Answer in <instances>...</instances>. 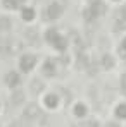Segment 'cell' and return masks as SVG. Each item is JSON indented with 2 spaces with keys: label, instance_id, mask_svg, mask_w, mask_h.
<instances>
[{
  "label": "cell",
  "instance_id": "obj_1",
  "mask_svg": "<svg viewBox=\"0 0 126 127\" xmlns=\"http://www.w3.org/2000/svg\"><path fill=\"white\" fill-rule=\"evenodd\" d=\"M35 62H36V59H35L33 55L26 53V55H22V57H21V69L24 70V72H29V70L33 69Z\"/></svg>",
  "mask_w": 126,
  "mask_h": 127
},
{
  "label": "cell",
  "instance_id": "obj_2",
  "mask_svg": "<svg viewBox=\"0 0 126 127\" xmlns=\"http://www.w3.org/2000/svg\"><path fill=\"white\" fill-rule=\"evenodd\" d=\"M24 117L26 119H36V117H40V108H38V105H35V103L26 105V108H24Z\"/></svg>",
  "mask_w": 126,
  "mask_h": 127
},
{
  "label": "cell",
  "instance_id": "obj_3",
  "mask_svg": "<svg viewBox=\"0 0 126 127\" xmlns=\"http://www.w3.org/2000/svg\"><path fill=\"white\" fill-rule=\"evenodd\" d=\"M61 14H62V7H61L59 3H50V5H48L47 16H48L50 19H57V17H61Z\"/></svg>",
  "mask_w": 126,
  "mask_h": 127
},
{
  "label": "cell",
  "instance_id": "obj_4",
  "mask_svg": "<svg viewBox=\"0 0 126 127\" xmlns=\"http://www.w3.org/2000/svg\"><path fill=\"white\" fill-rule=\"evenodd\" d=\"M19 81H21V79H19V76H17L16 72H9V74L5 76V83L10 86V88H16V86L19 84Z\"/></svg>",
  "mask_w": 126,
  "mask_h": 127
},
{
  "label": "cell",
  "instance_id": "obj_5",
  "mask_svg": "<svg viewBox=\"0 0 126 127\" xmlns=\"http://www.w3.org/2000/svg\"><path fill=\"white\" fill-rule=\"evenodd\" d=\"M10 101H12V105H21L22 101H24V93H22L21 89H16V91H12Z\"/></svg>",
  "mask_w": 126,
  "mask_h": 127
},
{
  "label": "cell",
  "instance_id": "obj_6",
  "mask_svg": "<svg viewBox=\"0 0 126 127\" xmlns=\"http://www.w3.org/2000/svg\"><path fill=\"white\" fill-rule=\"evenodd\" d=\"M90 9H92V12L95 14V17H97V16H102L105 12V7H104L102 2H93V5H92Z\"/></svg>",
  "mask_w": 126,
  "mask_h": 127
},
{
  "label": "cell",
  "instance_id": "obj_7",
  "mask_svg": "<svg viewBox=\"0 0 126 127\" xmlns=\"http://www.w3.org/2000/svg\"><path fill=\"white\" fill-rule=\"evenodd\" d=\"M12 26V22L9 17H0V31H9Z\"/></svg>",
  "mask_w": 126,
  "mask_h": 127
},
{
  "label": "cell",
  "instance_id": "obj_8",
  "mask_svg": "<svg viewBox=\"0 0 126 127\" xmlns=\"http://www.w3.org/2000/svg\"><path fill=\"white\" fill-rule=\"evenodd\" d=\"M0 53H2V55H10V53H12L10 45L5 43V41H2V43H0Z\"/></svg>",
  "mask_w": 126,
  "mask_h": 127
},
{
  "label": "cell",
  "instance_id": "obj_9",
  "mask_svg": "<svg viewBox=\"0 0 126 127\" xmlns=\"http://www.w3.org/2000/svg\"><path fill=\"white\" fill-rule=\"evenodd\" d=\"M29 88H31V91H33V93H38V91H42V89H43V83L40 81V79H35V81L31 83Z\"/></svg>",
  "mask_w": 126,
  "mask_h": 127
},
{
  "label": "cell",
  "instance_id": "obj_10",
  "mask_svg": "<svg viewBox=\"0 0 126 127\" xmlns=\"http://www.w3.org/2000/svg\"><path fill=\"white\" fill-rule=\"evenodd\" d=\"M52 43H54V45H55L59 50H64V48H66V40H64L62 36H59V34L55 36V40H54Z\"/></svg>",
  "mask_w": 126,
  "mask_h": 127
},
{
  "label": "cell",
  "instance_id": "obj_11",
  "mask_svg": "<svg viewBox=\"0 0 126 127\" xmlns=\"http://www.w3.org/2000/svg\"><path fill=\"white\" fill-rule=\"evenodd\" d=\"M45 103H47V106L54 108V106L57 105V96H55V95H48V96L45 98Z\"/></svg>",
  "mask_w": 126,
  "mask_h": 127
},
{
  "label": "cell",
  "instance_id": "obj_12",
  "mask_svg": "<svg viewBox=\"0 0 126 127\" xmlns=\"http://www.w3.org/2000/svg\"><path fill=\"white\" fill-rule=\"evenodd\" d=\"M102 65H104L105 69L112 67V65H114V59H112L111 55H104V59H102Z\"/></svg>",
  "mask_w": 126,
  "mask_h": 127
},
{
  "label": "cell",
  "instance_id": "obj_13",
  "mask_svg": "<svg viewBox=\"0 0 126 127\" xmlns=\"http://www.w3.org/2000/svg\"><path fill=\"white\" fill-rule=\"evenodd\" d=\"M22 17H24L26 21H31V19L35 17V10H33V9H24V10H22Z\"/></svg>",
  "mask_w": 126,
  "mask_h": 127
},
{
  "label": "cell",
  "instance_id": "obj_14",
  "mask_svg": "<svg viewBox=\"0 0 126 127\" xmlns=\"http://www.w3.org/2000/svg\"><path fill=\"white\" fill-rule=\"evenodd\" d=\"M43 72H45L47 76H54V72H55V67L52 65V62H47V64H45V69H43Z\"/></svg>",
  "mask_w": 126,
  "mask_h": 127
},
{
  "label": "cell",
  "instance_id": "obj_15",
  "mask_svg": "<svg viewBox=\"0 0 126 127\" xmlns=\"http://www.w3.org/2000/svg\"><path fill=\"white\" fill-rule=\"evenodd\" d=\"M116 115L119 117V119H125L126 117V105H119L116 108Z\"/></svg>",
  "mask_w": 126,
  "mask_h": 127
},
{
  "label": "cell",
  "instance_id": "obj_16",
  "mask_svg": "<svg viewBox=\"0 0 126 127\" xmlns=\"http://www.w3.org/2000/svg\"><path fill=\"white\" fill-rule=\"evenodd\" d=\"M74 113H76V117H85L86 108H85L83 105H76V108H74Z\"/></svg>",
  "mask_w": 126,
  "mask_h": 127
},
{
  "label": "cell",
  "instance_id": "obj_17",
  "mask_svg": "<svg viewBox=\"0 0 126 127\" xmlns=\"http://www.w3.org/2000/svg\"><path fill=\"white\" fill-rule=\"evenodd\" d=\"M16 0H3V7H7V9H16Z\"/></svg>",
  "mask_w": 126,
  "mask_h": 127
},
{
  "label": "cell",
  "instance_id": "obj_18",
  "mask_svg": "<svg viewBox=\"0 0 126 127\" xmlns=\"http://www.w3.org/2000/svg\"><path fill=\"white\" fill-rule=\"evenodd\" d=\"M93 17H95V14L92 12V9H88V10H85V19H86V21H92Z\"/></svg>",
  "mask_w": 126,
  "mask_h": 127
},
{
  "label": "cell",
  "instance_id": "obj_19",
  "mask_svg": "<svg viewBox=\"0 0 126 127\" xmlns=\"http://www.w3.org/2000/svg\"><path fill=\"white\" fill-rule=\"evenodd\" d=\"M47 34H48V36H47V40H48V41H54V40H55V36H57V31H52V29H50Z\"/></svg>",
  "mask_w": 126,
  "mask_h": 127
},
{
  "label": "cell",
  "instance_id": "obj_20",
  "mask_svg": "<svg viewBox=\"0 0 126 127\" xmlns=\"http://www.w3.org/2000/svg\"><path fill=\"white\" fill-rule=\"evenodd\" d=\"M119 17H121V21H126V7H123L119 10Z\"/></svg>",
  "mask_w": 126,
  "mask_h": 127
},
{
  "label": "cell",
  "instance_id": "obj_21",
  "mask_svg": "<svg viewBox=\"0 0 126 127\" xmlns=\"http://www.w3.org/2000/svg\"><path fill=\"white\" fill-rule=\"evenodd\" d=\"M116 29H126V21L125 22H116Z\"/></svg>",
  "mask_w": 126,
  "mask_h": 127
},
{
  "label": "cell",
  "instance_id": "obj_22",
  "mask_svg": "<svg viewBox=\"0 0 126 127\" xmlns=\"http://www.w3.org/2000/svg\"><path fill=\"white\" fill-rule=\"evenodd\" d=\"M121 86H123V89H126V74L121 76Z\"/></svg>",
  "mask_w": 126,
  "mask_h": 127
},
{
  "label": "cell",
  "instance_id": "obj_23",
  "mask_svg": "<svg viewBox=\"0 0 126 127\" xmlns=\"http://www.w3.org/2000/svg\"><path fill=\"white\" fill-rule=\"evenodd\" d=\"M28 36H29L31 41H35V38H36V36H35V31H28Z\"/></svg>",
  "mask_w": 126,
  "mask_h": 127
},
{
  "label": "cell",
  "instance_id": "obj_24",
  "mask_svg": "<svg viewBox=\"0 0 126 127\" xmlns=\"http://www.w3.org/2000/svg\"><path fill=\"white\" fill-rule=\"evenodd\" d=\"M119 55H121V57H125V59H126V48H123V46H121V50H119Z\"/></svg>",
  "mask_w": 126,
  "mask_h": 127
},
{
  "label": "cell",
  "instance_id": "obj_25",
  "mask_svg": "<svg viewBox=\"0 0 126 127\" xmlns=\"http://www.w3.org/2000/svg\"><path fill=\"white\" fill-rule=\"evenodd\" d=\"M9 127H22V124H21V122H12Z\"/></svg>",
  "mask_w": 126,
  "mask_h": 127
},
{
  "label": "cell",
  "instance_id": "obj_26",
  "mask_svg": "<svg viewBox=\"0 0 126 127\" xmlns=\"http://www.w3.org/2000/svg\"><path fill=\"white\" fill-rule=\"evenodd\" d=\"M107 127H119V126H118L116 122H109V124H107Z\"/></svg>",
  "mask_w": 126,
  "mask_h": 127
},
{
  "label": "cell",
  "instance_id": "obj_27",
  "mask_svg": "<svg viewBox=\"0 0 126 127\" xmlns=\"http://www.w3.org/2000/svg\"><path fill=\"white\" fill-rule=\"evenodd\" d=\"M88 127H99V124L97 122H92V124H88Z\"/></svg>",
  "mask_w": 126,
  "mask_h": 127
},
{
  "label": "cell",
  "instance_id": "obj_28",
  "mask_svg": "<svg viewBox=\"0 0 126 127\" xmlns=\"http://www.w3.org/2000/svg\"><path fill=\"white\" fill-rule=\"evenodd\" d=\"M121 46H123V48H126V38L123 40V45H121Z\"/></svg>",
  "mask_w": 126,
  "mask_h": 127
}]
</instances>
